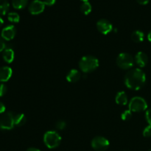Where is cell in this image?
Masks as SVG:
<instances>
[{"instance_id": "cell-1", "label": "cell", "mask_w": 151, "mask_h": 151, "mask_svg": "<svg viewBox=\"0 0 151 151\" xmlns=\"http://www.w3.org/2000/svg\"><path fill=\"white\" fill-rule=\"evenodd\" d=\"M124 81L128 88L137 91L141 89L145 84L146 75L140 69H131L127 72Z\"/></svg>"}, {"instance_id": "cell-2", "label": "cell", "mask_w": 151, "mask_h": 151, "mask_svg": "<svg viewBox=\"0 0 151 151\" xmlns=\"http://www.w3.org/2000/svg\"><path fill=\"white\" fill-rule=\"evenodd\" d=\"M99 66V61L97 58L91 55H86L83 57L79 61V67L84 73H89L97 69Z\"/></svg>"}, {"instance_id": "cell-3", "label": "cell", "mask_w": 151, "mask_h": 151, "mask_svg": "<svg viewBox=\"0 0 151 151\" xmlns=\"http://www.w3.org/2000/svg\"><path fill=\"white\" fill-rule=\"evenodd\" d=\"M44 142L48 148H56L61 142V137L56 131H49L44 134Z\"/></svg>"}, {"instance_id": "cell-4", "label": "cell", "mask_w": 151, "mask_h": 151, "mask_svg": "<svg viewBox=\"0 0 151 151\" xmlns=\"http://www.w3.org/2000/svg\"><path fill=\"white\" fill-rule=\"evenodd\" d=\"M14 126V114L7 112L0 116V129L3 131H10L13 129Z\"/></svg>"}, {"instance_id": "cell-5", "label": "cell", "mask_w": 151, "mask_h": 151, "mask_svg": "<svg viewBox=\"0 0 151 151\" xmlns=\"http://www.w3.org/2000/svg\"><path fill=\"white\" fill-rule=\"evenodd\" d=\"M128 108L132 112L144 111L147 109V103L142 97H134L130 101Z\"/></svg>"}, {"instance_id": "cell-6", "label": "cell", "mask_w": 151, "mask_h": 151, "mask_svg": "<svg viewBox=\"0 0 151 151\" xmlns=\"http://www.w3.org/2000/svg\"><path fill=\"white\" fill-rule=\"evenodd\" d=\"M134 59L128 53H120L116 58V64L122 69H129L134 66Z\"/></svg>"}, {"instance_id": "cell-7", "label": "cell", "mask_w": 151, "mask_h": 151, "mask_svg": "<svg viewBox=\"0 0 151 151\" xmlns=\"http://www.w3.org/2000/svg\"><path fill=\"white\" fill-rule=\"evenodd\" d=\"M91 147L96 151H105L109 147V142L106 138L103 137H94L91 141Z\"/></svg>"}, {"instance_id": "cell-8", "label": "cell", "mask_w": 151, "mask_h": 151, "mask_svg": "<svg viewBox=\"0 0 151 151\" xmlns=\"http://www.w3.org/2000/svg\"><path fill=\"white\" fill-rule=\"evenodd\" d=\"M45 8V4L44 1L41 0H33L29 4L28 10L32 15L41 14Z\"/></svg>"}, {"instance_id": "cell-9", "label": "cell", "mask_w": 151, "mask_h": 151, "mask_svg": "<svg viewBox=\"0 0 151 151\" xmlns=\"http://www.w3.org/2000/svg\"><path fill=\"white\" fill-rule=\"evenodd\" d=\"M97 28L100 32L103 35H107L113 30V26L111 23L107 19H100L97 23Z\"/></svg>"}, {"instance_id": "cell-10", "label": "cell", "mask_w": 151, "mask_h": 151, "mask_svg": "<svg viewBox=\"0 0 151 151\" xmlns=\"http://www.w3.org/2000/svg\"><path fill=\"white\" fill-rule=\"evenodd\" d=\"M16 29L13 25H8L2 29L1 32V38L5 41H10L16 36Z\"/></svg>"}, {"instance_id": "cell-11", "label": "cell", "mask_w": 151, "mask_h": 151, "mask_svg": "<svg viewBox=\"0 0 151 151\" xmlns=\"http://www.w3.org/2000/svg\"><path fill=\"white\" fill-rule=\"evenodd\" d=\"M13 71L9 66H2L0 67V82H7L11 78Z\"/></svg>"}, {"instance_id": "cell-12", "label": "cell", "mask_w": 151, "mask_h": 151, "mask_svg": "<svg viewBox=\"0 0 151 151\" xmlns=\"http://www.w3.org/2000/svg\"><path fill=\"white\" fill-rule=\"evenodd\" d=\"M135 62L139 67H145L148 63V57L143 52H139L135 56Z\"/></svg>"}, {"instance_id": "cell-13", "label": "cell", "mask_w": 151, "mask_h": 151, "mask_svg": "<svg viewBox=\"0 0 151 151\" xmlns=\"http://www.w3.org/2000/svg\"><path fill=\"white\" fill-rule=\"evenodd\" d=\"M81 72L77 69H72L66 75V80L69 83H76L81 79Z\"/></svg>"}, {"instance_id": "cell-14", "label": "cell", "mask_w": 151, "mask_h": 151, "mask_svg": "<svg viewBox=\"0 0 151 151\" xmlns=\"http://www.w3.org/2000/svg\"><path fill=\"white\" fill-rule=\"evenodd\" d=\"M3 60L7 63H10L13 61L15 58V53L14 51L12 50L11 48H6L5 50L3 51L2 54Z\"/></svg>"}, {"instance_id": "cell-15", "label": "cell", "mask_w": 151, "mask_h": 151, "mask_svg": "<svg viewBox=\"0 0 151 151\" xmlns=\"http://www.w3.org/2000/svg\"><path fill=\"white\" fill-rule=\"evenodd\" d=\"M115 101L118 105L120 106H125L128 103V96L125 94V91H119L116 94L115 97Z\"/></svg>"}, {"instance_id": "cell-16", "label": "cell", "mask_w": 151, "mask_h": 151, "mask_svg": "<svg viewBox=\"0 0 151 151\" xmlns=\"http://www.w3.org/2000/svg\"><path fill=\"white\" fill-rule=\"evenodd\" d=\"M27 118L24 114H14L15 126L21 127L26 123Z\"/></svg>"}, {"instance_id": "cell-17", "label": "cell", "mask_w": 151, "mask_h": 151, "mask_svg": "<svg viewBox=\"0 0 151 151\" xmlns=\"http://www.w3.org/2000/svg\"><path fill=\"white\" fill-rule=\"evenodd\" d=\"M145 38L144 32L140 30L134 31L131 34V39L135 43H140L143 41Z\"/></svg>"}, {"instance_id": "cell-18", "label": "cell", "mask_w": 151, "mask_h": 151, "mask_svg": "<svg viewBox=\"0 0 151 151\" xmlns=\"http://www.w3.org/2000/svg\"><path fill=\"white\" fill-rule=\"evenodd\" d=\"M29 0H12V5L15 9L21 10L27 5Z\"/></svg>"}, {"instance_id": "cell-19", "label": "cell", "mask_w": 151, "mask_h": 151, "mask_svg": "<svg viewBox=\"0 0 151 151\" xmlns=\"http://www.w3.org/2000/svg\"><path fill=\"white\" fill-rule=\"evenodd\" d=\"M10 8V4L7 0H0V16L7 14Z\"/></svg>"}, {"instance_id": "cell-20", "label": "cell", "mask_w": 151, "mask_h": 151, "mask_svg": "<svg viewBox=\"0 0 151 151\" xmlns=\"http://www.w3.org/2000/svg\"><path fill=\"white\" fill-rule=\"evenodd\" d=\"M92 10V7L91 4L88 1H85L83 2L81 5V11L83 13L84 15H88Z\"/></svg>"}, {"instance_id": "cell-21", "label": "cell", "mask_w": 151, "mask_h": 151, "mask_svg": "<svg viewBox=\"0 0 151 151\" xmlns=\"http://www.w3.org/2000/svg\"><path fill=\"white\" fill-rule=\"evenodd\" d=\"M7 19L9 22L13 23H18L20 21V16L16 12H10L7 15Z\"/></svg>"}, {"instance_id": "cell-22", "label": "cell", "mask_w": 151, "mask_h": 151, "mask_svg": "<svg viewBox=\"0 0 151 151\" xmlns=\"http://www.w3.org/2000/svg\"><path fill=\"white\" fill-rule=\"evenodd\" d=\"M131 117H132V111H130L129 109L125 111L122 114V115H121V118H122V120L124 121L129 120V119H131Z\"/></svg>"}, {"instance_id": "cell-23", "label": "cell", "mask_w": 151, "mask_h": 151, "mask_svg": "<svg viewBox=\"0 0 151 151\" xmlns=\"http://www.w3.org/2000/svg\"><path fill=\"white\" fill-rule=\"evenodd\" d=\"M55 127H56V128H57V129H58V130L65 129V128H66V122H64V121H62V120L58 121V122H57V123H56Z\"/></svg>"}, {"instance_id": "cell-24", "label": "cell", "mask_w": 151, "mask_h": 151, "mask_svg": "<svg viewBox=\"0 0 151 151\" xmlns=\"http://www.w3.org/2000/svg\"><path fill=\"white\" fill-rule=\"evenodd\" d=\"M143 136L145 137H151V125H149L146 127L143 131Z\"/></svg>"}, {"instance_id": "cell-25", "label": "cell", "mask_w": 151, "mask_h": 151, "mask_svg": "<svg viewBox=\"0 0 151 151\" xmlns=\"http://www.w3.org/2000/svg\"><path fill=\"white\" fill-rule=\"evenodd\" d=\"M7 92V86L4 83H0V97H2Z\"/></svg>"}, {"instance_id": "cell-26", "label": "cell", "mask_w": 151, "mask_h": 151, "mask_svg": "<svg viewBox=\"0 0 151 151\" xmlns=\"http://www.w3.org/2000/svg\"><path fill=\"white\" fill-rule=\"evenodd\" d=\"M145 118L147 123L150 125H151V109H148V110H147V111H146Z\"/></svg>"}, {"instance_id": "cell-27", "label": "cell", "mask_w": 151, "mask_h": 151, "mask_svg": "<svg viewBox=\"0 0 151 151\" xmlns=\"http://www.w3.org/2000/svg\"><path fill=\"white\" fill-rule=\"evenodd\" d=\"M43 1H44L45 6L47 5V6H49V7H50V6H52L55 4L56 0H44Z\"/></svg>"}, {"instance_id": "cell-28", "label": "cell", "mask_w": 151, "mask_h": 151, "mask_svg": "<svg viewBox=\"0 0 151 151\" xmlns=\"http://www.w3.org/2000/svg\"><path fill=\"white\" fill-rule=\"evenodd\" d=\"M6 48V45L4 41L0 38V52H1L2 51H4Z\"/></svg>"}, {"instance_id": "cell-29", "label": "cell", "mask_w": 151, "mask_h": 151, "mask_svg": "<svg viewBox=\"0 0 151 151\" xmlns=\"http://www.w3.org/2000/svg\"><path fill=\"white\" fill-rule=\"evenodd\" d=\"M5 110H6V107L4 105V103L0 102V114H4V111H5Z\"/></svg>"}, {"instance_id": "cell-30", "label": "cell", "mask_w": 151, "mask_h": 151, "mask_svg": "<svg viewBox=\"0 0 151 151\" xmlns=\"http://www.w3.org/2000/svg\"><path fill=\"white\" fill-rule=\"evenodd\" d=\"M137 1L139 4H142V5H145V4H147V3L150 1V0H137Z\"/></svg>"}, {"instance_id": "cell-31", "label": "cell", "mask_w": 151, "mask_h": 151, "mask_svg": "<svg viewBox=\"0 0 151 151\" xmlns=\"http://www.w3.org/2000/svg\"><path fill=\"white\" fill-rule=\"evenodd\" d=\"M26 151H41V150H38V148H35V147H29V148H28Z\"/></svg>"}, {"instance_id": "cell-32", "label": "cell", "mask_w": 151, "mask_h": 151, "mask_svg": "<svg viewBox=\"0 0 151 151\" xmlns=\"http://www.w3.org/2000/svg\"><path fill=\"white\" fill-rule=\"evenodd\" d=\"M147 38H148V41H150V42H151V30L148 33V35H147Z\"/></svg>"}, {"instance_id": "cell-33", "label": "cell", "mask_w": 151, "mask_h": 151, "mask_svg": "<svg viewBox=\"0 0 151 151\" xmlns=\"http://www.w3.org/2000/svg\"><path fill=\"white\" fill-rule=\"evenodd\" d=\"M3 24H4V21H3L2 18H1V16H0V27H1V25Z\"/></svg>"}, {"instance_id": "cell-34", "label": "cell", "mask_w": 151, "mask_h": 151, "mask_svg": "<svg viewBox=\"0 0 151 151\" xmlns=\"http://www.w3.org/2000/svg\"><path fill=\"white\" fill-rule=\"evenodd\" d=\"M82 1H83V2H85V1H88L89 0H81Z\"/></svg>"}, {"instance_id": "cell-35", "label": "cell", "mask_w": 151, "mask_h": 151, "mask_svg": "<svg viewBox=\"0 0 151 151\" xmlns=\"http://www.w3.org/2000/svg\"><path fill=\"white\" fill-rule=\"evenodd\" d=\"M148 151H151V149H150V150H149Z\"/></svg>"}]
</instances>
